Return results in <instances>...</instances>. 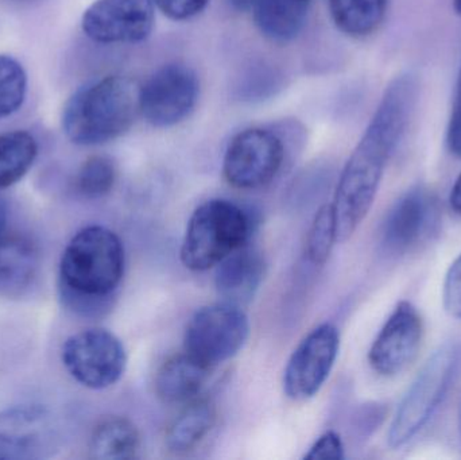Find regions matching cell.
Returning <instances> with one entry per match:
<instances>
[{
  "label": "cell",
  "mask_w": 461,
  "mask_h": 460,
  "mask_svg": "<svg viewBox=\"0 0 461 460\" xmlns=\"http://www.w3.org/2000/svg\"><path fill=\"white\" fill-rule=\"evenodd\" d=\"M417 91L411 73L395 77L384 89L373 119L347 161L332 203L338 242L349 239L370 212L387 162L408 129Z\"/></svg>",
  "instance_id": "cell-1"
},
{
  "label": "cell",
  "mask_w": 461,
  "mask_h": 460,
  "mask_svg": "<svg viewBox=\"0 0 461 460\" xmlns=\"http://www.w3.org/2000/svg\"><path fill=\"white\" fill-rule=\"evenodd\" d=\"M140 115L138 81L129 76H105L70 96L62 111V130L75 145H102L126 134Z\"/></svg>",
  "instance_id": "cell-2"
},
{
  "label": "cell",
  "mask_w": 461,
  "mask_h": 460,
  "mask_svg": "<svg viewBox=\"0 0 461 460\" xmlns=\"http://www.w3.org/2000/svg\"><path fill=\"white\" fill-rule=\"evenodd\" d=\"M124 273V248L118 235L89 226L70 239L59 265L65 296L84 311L105 310Z\"/></svg>",
  "instance_id": "cell-3"
},
{
  "label": "cell",
  "mask_w": 461,
  "mask_h": 460,
  "mask_svg": "<svg viewBox=\"0 0 461 460\" xmlns=\"http://www.w3.org/2000/svg\"><path fill=\"white\" fill-rule=\"evenodd\" d=\"M249 234V218L239 205L227 200H210L189 219L181 261L186 269L205 272L246 246Z\"/></svg>",
  "instance_id": "cell-4"
},
{
  "label": "cell",
  "mask_w": 461,
  "mask_h": 460,
  "mask_svg": "<svg viewBox=\"0 0 461 460\" xmlns=\"http://www.w3.org/2000/svg\"><path fill=\"white\" fill-rule=\"evenodd\" d=\"M459 362V347L452 343L428 359L398 405L387 437L390 447H402L427 426L446 399Z\"/></svg>",
  "instance_id": "cell-5"
},
{
  "label": "cell",
  "mask_w": 461,
  "mask_h": 460,
  "mask_svg": "<svg viewBox=\"0 0 461 460\" xmlns=\"http://www.w3.org/2000/svg\"><path fill=\"white\" fill-rule=\"evenodd\" d=\"M249 337V320L244 311L230 302L200 308L185 331V351L215 367L233 358Z\"/></svg>",
  "instance_id": "cell-6"
},
{
  "label": "cell",
  "mask_w": 461,
  "mask_h": 460,
  "mask_svg": "<svg viewBox=\"0 0 461 460\" xmlns=\"http://www.w3.org/2000/svg\"><path fill=\"white\" fill-rule=\"evenodd\" d=\"M62 364L81 385L94 391L115 385L124 374L126 350L107 329H89L68 338Z\"/></svg>",
  "instance_id": "cell-7"
},
{
  "label": "cell",
  "mask_w": 461,
  "mask_h": 460,
  "mask_svg": "<svg viewBox=\"0 0 461 460\" xmlns=\"http://www.w3.org/2000/svg\"><path fill=\"white\" fill-rule=\"evenodd\" d=\"M285 145L273 130H244L232 138L224 154L223 175L236 189L251 191L268 185L284 165Z\"/></svg>",
  "instance_id": "cell-8"
},
{
  "label": "cell",
  "mask_w": 461,
  "mask_h": 460,
  "mask_svg": "<svg viewBox=\"0 0 461 460\" xmlns=\"http://www.w3.org/2000/svg\"><path fill=\"white\" fill-rule=\"evenodd\" d=\"M200 81L184 64L164 65L140 86V115L154 127H172L185 121L196 107Z\"/></svg>",
  "instance_id": "cell-9"
},
{
  "label": "cell",
  "mask_w": 461,
  "mask_h": 460,
  "mask_svg": "<svg viewBox=\"0 0 461 460\" xmlns=\"http://www.w3.org/2000/svg\"><path fill=\"white\" fill-rule=\"evenodd\" d=\"M438 197L424 186L406 192L387 213L382 245L392 256H408L427 245L440 229Z\"/></svg>",
  "instance_id": "cell-10"
},
{
  "label": "cell",
  "mask_w": 461,
  "mask_h": 460,
  "mask_svg": "<svg viewBox=\"0 0 461 460\" xmlns=\"http://www.w3.org/2000/svg\"><path fill=\"white\" fill-rule=\"evenodd\" d=\"M340 348V334L333 324L312 329L293 351L284 373V392L294 401H305L327 383Z\"/></svg>",
  "instance_id": "cell-11"
},
{
  "label": "cell",
  "mask_w": 461,
  "mask_h": 460,
  "mask_svg": "<svg viewBox=\"0 0 461 460\" xmlns=\"http://www.w3.org/2000/svg\"><path fill=\"white\" fill-rule=\"evenodd\" d=\"M154 0H96L81 18L86 37L99 43H138L153 32Z\"/></svg>",
  "instance_id": "cell-12"
},
{
  "label": "cell",
  "mask_w": 461,
  "mask_h": 460,
  "mask_svg": "<svg viewBox=\"0 0 461 460\" xmlns=\"http://www.w3.org/2000/svg\"><path fill=\"white\" fill-rule=\"evenodd\" d=\"M424 339V321L411 302H401L379 331L368 353L374 372L394 377L419 356Z\"/></svg>",
  "instance_id": "cell-13"
},
{
  "label": "cell",
  "mask_w": 461,
  "mask_h": 460,
  "mask_svg": "<svg viewBox=\"0 0 461 460\" xmlns=\"http://www.w3.org/2000/svg\"><path fill=\"white\" fill-rule=\"evenodd\" d=\"M59 446L53 418L40 405H22L0 413V459L50 458Z\"/></svg>",
  "instance_id": "cell-14"
},
{
  "label": "cell",
  "mask_w": 461,
  "mask_h": 460,
  "mask_svg": "<svg viewBox=\"0 0 461 460\" xmlns=\"http://www.w3.org/2000/svg\"><path fill=\"white\" fill-rule=\"evenodd\" d=\"M265 278V262L258 251L243 248L218 265L216 289L224 302L243 307L254 300Z\"/></svg>",
  "instance_id": "cell-15"
},
{
  "label": "cell",
  "mask_w": 461,
  "mask_h": 460,
  "mask_svg": "<svg viewBox=\"0 0 461 460\" xmlns=\"http://www.w3.org/2000/svg\"><path fill=\"white\" fill-rule=\"evenodd\" d=\"M212 369L186 351L172 356L157 373V396L167 404H186L202 393Z\"/></svg>",
  "instance_id": "cell-16"
},
{
  "label": "cell",
  "mask_w": 461,
  "mask_h": 460,
  "mask_svg": "<svg viewBox=\"0 0 461 460\" xmlns=\"http://www.w3.org/2000/svg\"><path fill=\"white\" fill-rule=\"evenodd\" d=\"M308 10L305 0H255L249 13L263 37L287 43L303 32Z\"/></svg>",
  "instance_id": "cell-17"
},
{
  "label": "cell",
  "mask_w": 461,
  "mask_h": 460,
  "mask_svg": "<svg viewBox=\"0 0 461 460\" xmlns=\"http://www.w3.org/2000/svg\"><path fill=\"white\" fill-rule=\"evenodd\" d=\"M216 407L208 399L186 402L177 418L167 427L165 445L176 455L194 451L212 431L216 424Z\"/></svg>",
  "instance_id": "cell-18"
},
{
  "label": "cell",
  "mask_w": 461,
  "mask_h": 460,
  "mask_svg": "<svg viewBox=\"0 0 461 460\" xmlns=\"http://www.w3.org/2000/svg\"><path fill=\"white\" fill-rule=\"evenodd\" d=\"M38 269V253L26 238L5 235L0 240V292L14 294L26 289Z\"/></svg>",
  "instance_id": "cell-19"
},
{
  "label": "cell",
  "mask_w": 461,
  "mask_h": 460,
  "mask_svg": "<svg viewBox=\"0 0 461 460\" xmlns=\"http://www.w3.org/2000/svg\"><path fill=\"white\" fill-rule=\"evenodd\" d=\"M140 447V435L137 426L121 416L100 421L89 440V453L94 459H132L137 456Z\"/></svg>",
  "instance_id": "cell-20"
},
{
  "label": "cell",
  "mask_w": 461,
  "mask_h": 460,
  "mask_svg": "<svg viewBox=\"0 0 461 460\" xmlns=\"http://www.w3.org/2000/svg\"><path fill=\"white\" fill-rule=\"evenodd\" d=\"M389 0H330V16L341 32L363 38L378 30Z\"/></svg>",
  "instance_id": "cell-21"
},
{
  "label": "cell",
  "mask_w": 461,
  "mask_h": 460,
  "mask_svg": "<svg viewBox=\"0 0 461 460\" xmlns=\"http://www.w3.org/2000/svg\"><path fill=\"white\" fill-rule=\"evenodd\" d=\"M38 154V143L24 130L0 134V189L8 188L26 176Z\"/></svg>",
  "instance_id": "cell-22"
},
{
  "label": "cell",
  "mask_w": 461,
  "mask_h": 460,
  "mask_svg": "<svg viewBox=\"0 0 461 460\" xmlns=\"http://www.w3.org/2000/svg\"><path fill=\"white\" fill-rule=\"evenodd\" d=\"M116 177L118 170L115 162L110 157H89L78 169L76 186L83 196L99 199L113 191Z\"/></svg>",
  "instance_id": "cell-23"
},
{
  "label": "cell",
  "mask_w": 461,
  "mask_h": 460,
  "mask_svg": "<svg viewBox=\"0 0 461 460\" xmlns=\"http://www.w3.org/2000/svg\"><path fill=\"white\" fill-rule=\"evenodd\" d=\"M27 94V75L21 62L0 54V119L15 113Z\"/></svg>",
  "instance_id": "cell-24"
},
{
  "label": "cell",
  "mask_w": 461,
  "mask_h": 460,
  "mask_svg": "<svg viewBox=\"0 0 461 460\" xmlns=\"http://www.w3.org/2000/svg\"><path fill=\"white\" fill-rule=\"evenodd\" d=\"M338 242V226L332 204L320 208L306 238V254L313 264L324 265Z\"/></svg>",
  "instance_id": "cell-25"
},
{
  "label": "cell",
  "mask_w": 461,
  "mask_h": 460,
  "mask_svg": "<svg viewBox=\"0 0 461 460\" xmlns=\"http://www.w3.org/2000/svg\"><path fill=\"white\" fill-rule=\"evenodd\" d=\"M443 302L444 308L452 318L461 319V254L447 273Z\"/></svg>",
  "instance_id": "cell-26"
},
{
  "label": "cell",
  "mask_w": 461,
  "mask_h": 460,
  "mask_svg": "<svg viewBox=\"0 0 461 460\" xmlns=\"http://www.w3.org/2000/svg\"><path fill=\"white\" fill-rule=\"evenodd\" d=\"M210 0H154V5L173 21H188L199 15Z\"/></svg>",
  "instance_id": "cell-27"
},
{
  "label": "cell",
  "mask_w": 461,
  "mask_h": 460,
  "mask_svg": "<svg viewBox=\"0 0 461 460\" xmlns=\"http://www.w3.org/2000/svg\"><path fill=\"white\" fill-rule=\"evenodd\" d=\"M305 459H343L344 445L340 435L335 431L325 432L309 448L308 454L303 456Z\"/></svg>",
  "instance_id": "cell-28"
},
{
  "label": "cell",
  "mask_w": 461,
  "mask_h": 460,
  "mask_svg": "<svg viewBox=\"0 0 461 460\" xmlns=\"http://www.w3.org/2000/svg\"><path fill=\"white\" fill-rule=\"evenodd\" d=\"M447 143L449 151L461 158V68L457 76L456 92H455L454 105L449 118Z\"/></svg>",
  "instance_id": "cell-29"
},
{
  "label": "cell",
  "mask_w": 461,
  "mask_h": 460,
  "mask_svg": "<svg viewBox=\"0 0 461 460\" xmlns=\"http://www.w3.org/2000/svg\"><path fill=\"white\" fill-rule=\"evenodd\" d=\"M449 202H451L452 210L461 216V175L457 177L456 183H455L454 188H452Z\"/></svg>",
  "instance_id": "cell-30"
},
{
  "label": "cell",
  "mask_w": 461,
  "mask_h": 460,
  "mask_svg": "<svg viewBox=\"0 0 461 460\" xmlns=\"http://www.w3.org/2000/svg\"><path fill=\"white\" fill-rule=\"evenodd\" d=\"M7 204L5 200L0 197V240L7 235Z\"/></svg>",
  "instance_id": "cell-31"
},
{
  "label": "cell",
  "mask_w": 461,
  "mask_h": 460,
  "mask_svg": "<svg viewBox=\"0 0 461 460\" xmlns=\"http://www.w3.org/2000/svg\"><path fill=\"white\" fill-rule=\"evenodd\" d=\"M255 0H230V5H233V8L239 11H249L251 10L252 5H254Z\"/></svg>",
  "instance_id": "cell-32"
},
{
  "label": "cell",
  "mask_w": 461,
  "mask_h": 460,
  "mask_svg": "<svg viewBox=\"0 0 461 460\" xmlns=\"http://www.w3.org/2000/svg\"><path fill=\"white\" fill-rule=\"evenodd\" d=\"M454 8L457 15L461 16V0H454Z\"/></svg>",
  "instance_id": "cell-33"
},
{
  "label": "cell",
  "mask_w": 461,
  "mask_h": 460,
  "mask_svg": "<svg viewBox=\"0 0 461 460\" xmlns=\"http://www.w3.org/2000/svg\"><path fill=\"white\" fill-rule=\"evenodd\" d=\"M459 428H460V435H461V407H460V415H459Z\"/></svg>",
  "instance_id": "cell-34"
},
{
  "label": "cell",
  "mask_w": 461,
  "mask_h": 460,
  "mask_svg": "<svg viewBox=\"0 0 461 460\" xmlns=\"http://www.w3.org/2000/svg\"><path fill=\"white\" fill-rule=\"evenodd\" d=\"M305 2H309V0H305Z\"/></svg>",
  "instance_id": "cell-35"
}]
</instances>
